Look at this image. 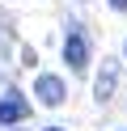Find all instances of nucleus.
I'll return each instance as SVG.
<instances>
[{
    "instance_id": "f257e3e1",
    "label": "nucleus",
    "mask_w": 127,
    "mask_h": 131,
    "mask_svg": "<svg viewBox=\"0 0 127 131\" xmlns=\"http://www.w3.org/2000/svg\"><path fill=\"white\" fill-rule=\"evenodd\" d=\"M34 93H38L42 106H64V97H68L64 93V80H59V76H47V72L34 80Z\"/></svg>"
},
{
    "instance_id": "f03ea898",
    "label": "nucleus",
    "mask_w": 127,
    "mask_h": 131,
    "mask_svg": "<svg viewBox=\"0 0 127 131\" xmlns=\"http://www.w3.org/2000/svg\"><path fill=\"white\" fill-rule=\"evenodd\" d=\"M25 114H30V102H25L21 93H4V102H0V127H8V123H21Z\"/></svg>"
},
{
    "instance_id": "7ed1b4c3",
    "label": "nucleus",
    "mask_w": 127,
    "mask_h": 131,
    "mask_svg": "<svg viewBox=\"0 0 127 131\" xmlns=\"http://www.w3.org/2000/svg\"><path fill=\"white\" fill-rule=\"evenodd\" d=\"M64 59H68V68H72V72H85V63H89V42H85L81 34H68Z\"/></svg>"
},
{
    "instance_id": "20e7f679",
    "label": "nucleus",
    "mask_w": 127,
    "mask_h": 131,
    "mask_svg": "<svg viewBox=\"0 0 127 131\" xmlns=\"http://www.w3.org/2000/svg\"><path fill=\"white\" fill-rule=\"evenodd\" d=\"M114 76H119V68H114V63H106L102 76H97V89H93L97 102H110V97H114Z\"/></svg>"
},
{
    "instance_id": "39448f33",
    "label": "nucleus",
    "mask_w": 127,
    "mask_h": 131,
    "mask_svg": "<svg viewBox=\"0 0 127 131\" xmlns=\"http://www.w3.org/2000/svg\"><path fill=\"white\" fill-rule=\"evenodd\" d=\"M110 9H119V13H127V0H110Z\"/></svg>"
},
{
    "instance_id": "423d86ee",
    "label": "nucleus",
    "mask_w": 127,
    "mask_h": 131,
    "mask_svg": "<svg viewBox=\"0 0 127 131\" xmlns=\"http://www.w3.org/2000/svg\"><path fill=\"white\" fill-rule=\"evenodd\" d=\"M17 131H21V127H17Z\"/></svg>"
},
{
    "instance_id": "0eeeda50",
    "label": "nucleus",
    "mask_w": 127,
    "mask_h": 131,
    "mask_svg": "<svg viewBox=\"0 0 127 131\" xmlns=\"http://www.w3.org/2000/svg\"><path fill=\"white\" fill-rule=\"evenodd\" d=\"M47 131H51V127H47Z\"/></svg>"
}]
</instances>
